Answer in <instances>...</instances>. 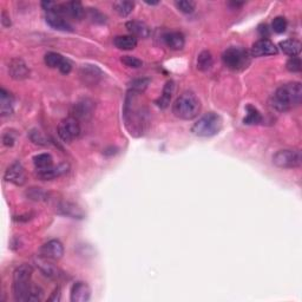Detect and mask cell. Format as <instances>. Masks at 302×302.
Here are the masks:
<instances>
[{
    "label": "cell",
    "mask_w": 302,
    "mask_h": 302,
    "mask_svg": "<svg viewBox=\"0 0 302 302\" xmlns=\"http://www.w3.org/2000/svg\"><path fill=\"white\" fill-rule=\"evenodd\" d=\"M135 7V2L129 1V0H118L114 2V8L121 17H127Z\"/></svg>",
    "instance_id": "cell-26"
},
{
    "label": "cell",
    "mask_w": 302,
    "mask_h": 302,
    "mask_svg": "<svg viewBox=\"0 0 302 302\" xmlns=\"http://www.w3.org/2000/svg\"><path fill=\"white\" fill-rule=\"evenodd\" d=\"M114 44L117 49L123 50V51H130L133 50L137 46V38L133 36H117L114 39Z\"/></svg>",
    "instance_id": "cell-23"
},
{
    "label": "cell",
    "mask_w": 302,
    "mask_h": 302,
    "mask_svg": "<svg viewBox=\"0 0 302 302\" xmlns=\"http://www.w3.org/2000/svg\"><path fill=\"white\" fill-rule=\"evenodd\" d=\"M26 196L32 201H43L46 198V192L40 188H31L26 191Z\"/></svg>",
    "instance_id": "cell-35"
},
{
    "label": "cell",
    "mask_w": 302,
    "mask_h": 302,
    "mask_svg": "<svg viewBox=\"0 0 302 302\" xmlns=\"http://www.w3.org/2000/svg\"><path fill=\"white\" fill-rule=\"evenodd\" d=\"M13 97L10 92L6 91L5 89L0 90V112L1 116H10L13 112Z\"/></svg>",
    "instance_id": "cell-21"
},
{
    "label": "cell",
    "mask_w": 302,
    "mask_h": 302,
    "mask_svg": "<svg viewBox=\"0 0 302 302\" xmlns=\"http://www.w3.org/2000/svg\"><path fill=\"white\" fill-rule=\"evenodd\" d=\"M64 59L65 58L63 57V56L57 54V52H49V54L45 55L44 61L49 67L59 68V66H60L61 63H63Z\"/></svg>",
    "instance_id": "cell-29"
},
{
    "label": "cell",
    "mask_w": 302,
    "mask_h": 302,
    "mask_svg": "<svg viewBox=\"0 0 302 302\" xmlns=\"http://www.w3.org/2000/svg\"><path fill=\"white\" fill-rule=\"evenodd\" d=\"M247 110V116L243 120L244 124H248V125H255V124H260L262 122V116H261L260 111L257 110L256 108L253 107V105H247L245 108Z\"/></svg>",
    "instance_id": "cell-28"
},
{
    "label": "cell",
    "mask_w": 302,
    "mask_h": 302,
    "mask_svg": "<svg viewBox=\"0 0 302 302\" xmlns=\"http://www.w3.org/2000/svg\"><path fill=\"white\" fill-rule=\"evenodd\" d=\"M149 84H150V79H149V78L133 79L132 82H130V84H129L130 91H132L135 93L143 92L146 88H148Z\"/></svg>",
    "instance_id": "cell-30"
},
{
    "label": "cell",
    "mask_w": 302,
    "mask_h": 302,
    "mask_svg": "<svg viewBox=\"0 0 302 302\" xmlns=\"http://www.w3.org/2000/svg\"><path fill=\"white\" fill-rule=\"evenodd\" d=\"M33 163L37 170H44L54 166V158L50 154H39L33 157Z\"/></svg>",
    "instance_id": "cell-27"
},
{
    "label": "cell",
    "mask_w": 302,
    "mask_h": 302,
    "mask_svg": "<svg viewBox=\"0 0 302 302\" xmlns=\"http://www.w3.org/2000/svg\"><path fill=\"white\" fill-rule=\"evenodd\" d=\"M58 135L64 142L70 143L78 138L80 135V125L77 118L67 117L58 125Z\"/></svg>",
    "instance_id": "cell-7"
},
{
    "label": "cell",
    "mask_w": 302,
    "mask_h": 302,
    "mask_svg": "<svg viewBox=\"0 0 302 302\" xmlns=\"http://www.w3.org/2000/svg\"><path fill=\"white\" fill-rule=\"evenodd\" d=\"M251 55L253 57H267V56L278 55V48L272 40L262 38L255 42L251 46Z\"/></svg>",
    "instance_id": "cell-9"
},
{
    "label": "cell",
    "mask_w": 302,
    "mask_h": 302,
    "mask_svg": "<svg viewBox=\"0 0 302 302\" xmlns=\"http://www.w3.org/2000/svg\"><path fill=\"white\" fill-rule=\"evenodd\" d=\"M273 163L280 168V169H294V168H299L302 163L301 151L295 150V149L279 150L273 156Z\"/></svg>",
    "instance_id": "cell-6"
},
{
    "label": "cell",
    "mask_w": 302,
    "mask_h": 302,
    "mask_svg": "<svg viewBox=\"0 0 302 302\" xmlns=\"http://www.w3.org/2000/svg\"><path fill=\"white\" fill-rule=\"evenodd\" d=\"M214 64L213 55L209 51H202L197 57V68L202 72L209 71Z\"/></svg>",
    "instance_id": "cell-25"
},
{
    "label": "cell",
    "mask_w": 302,
    "mask_h": 302,
    "mask_svg": "<svg viewBox=\"0 0 302 302\" xmlns=\"http://www.w3.org/2000/svg\"><path fill=\"white\" fill-rule=\"evenodd\" d=\"M174 89H175V85H174L173 80H170V82H168L166 84V86H164V89H163V93H162L161 97L156 101V104L161 109H167L168 107H169Z\"/></svg>",
    "instance_id": "cell-24"
},
{
    "label": "cell",
    "mask_w": 302,
    "mask_h": 302,
    "mask_svg": "<svg viewBox=\"0 0 302 302\" xmlns=\"http://www.w3.org/2000/svg\"><path fill=\"white\" fill-rule=\"evenodd\" d=\"M302 101V86L300 83L285 84L272 96V107L280 112H285L300 105Z\"/></svg>",
    "instance_id": "cell-2"
},
{
    "label": "cell",
    "mask_w": 302,
    "mask_h": 302,
    "mask_svg": "<svg viewBox=\"0 0 302 302\" xmlns=\"http://www.w3.org/2000/svg\"><path fill=\"white\" fill-rule=\"evenodd\" d=\"M50 261L51 260L42 256V255H39V256H37L36 258H34V263H36V266L38 267L40 272L50 279H56L58 276V269L56 268V267L51 262H50Z\"/></svg>",
    "instance_id": "cell-18"
},
{
    "label": "cell",
    "mask_w": 302,
    "mask_h": 302,
    "mask_svg": "<svg viewBox=\"0 0 302 302\" xmlns=\"http://www.w3.org/2000/svg\"><path fill=\"white\" fill-rule=\"evenodd\" d=\"M56 211L59 215L70 217V219H83L84 211L77 204L71 202H60L56 208Z\"/></svg>",
    "instance_id": "cell-15"
},
{
    "label": "cell",
    "mask_w": 302,
    "mask_h": 302,
    "mask_svg": "<svg viewBox=\"0 0 302 302\" xmlns=\"http://www.w3.org/2000/svg\"><path fill=\"white\" fill-rule=\"evenodd\" d=\"M40 255L49 260L57 261L63 257L64 255V245L58 240H51L40 248Z\"/></svg>",
    "instance_id": "cell-10"
},
{
    "label": "cell",
    "mask_w": 302,
    "mask_h": 302,
    "mask_svg": "<svg viewBox=\"0 0 302 302\" xmlns=\"http://www.w3.org/2000/svg\"><path fill=\"white\" fill-rule=\"evenodd\" d=\"M272 30L278 34L286 32V30H287V20H286V18L285 17L274 18L272 23Z\"/></svg>",
    "instance_id": "cell-32"
},
{
    "label": "cell",
    "mask_w": 302,
    "mask_h": 302,
    "mask_svg": "<svg viewBox=\"0 0 302 302\" xmlns=\"http://www.w3.org/2000/svg\"><path fill=\"white\" fill-rule=\"evenodd\" d=\"M175 6L177 7V10L185 14L192 13L196 7L195 2L191 1V0H180V1L175 2Z\"/></svg>",
    "instance_id": "cell-31"
},
{
    "label": "cell",
    "mask_w": 302,
    "mask_h": 302,
    "mask_svg": "<svg viewBox=\"0 0 302 302\" xmlns=\"http://www.w3.org/2000/svg\"><path fill=\"white\" fill-rule=\"evenodd\" d=\"M286 67H287V70L289 72H300L301 68H302V63H301V59L298 57H291L287 60V64H286Z\"/></svg>",
    "instance_id": "cell-34"
},
{
    "label": "cell",
    "mask_w": 302,
    "mask_h": 302,
    "mask_svg": "<svg viewBox=\"0 0 302 302\" xmlns=\"http://www.w3.org/2000/svg\"><path fill=\"white\" fill-rule=\"evenodd\" d=\"M126 30L129 31L130 36H133L135 38H148L150 36V29L148 25L139 20L127 21Z\"/></svg>",
    "instance_id": "cell-17"
},
{
    "label": "cell",
    "mask_w": 302,
    "mask_h": 302,
    "mask_svg": "<svg viewBox=\"0 0 302 302\" xmlns=\"http://www.w3.org/2000/svg\"><path fill=\"white\" fill-rule=\"evenodd\" d=\"M33 269L30 264H21L13 273V295L15 301H40L43 291L31 282Z\"/></svg>",
    "instance_id": "cell-1"
},
{
    "label": "cell",
    "mask_w": 302,
    "mask_h": 302,
    "mask_svg": "<svg viewBox=\"0 0 302 302\" xmlns=\"http://www.w3.org/2000/svg\"><path fill=\"white\" fill-rule=\"evenodd\" d=\"M59 295H60V293H59V288H57V289H56V291H55L54 295H52L51 298H49V300H50V301H58L59 299H60V298H59Z\"/></svg>",
    "instance_id": "cell-41"
},
{
    "label": "cell",
    "mask_w": 302,
    "mask_h": 302,
    "mask_svg": "<svg viewBox=\"0 0 302 302\" xmlns=\"http://www.w3.org/2000/svg\"><path fill=\"white\" fill-rule=\"evenodd\" d=\"M70 167L67 163H60L58 166H52L51 168L44 170H37V177L42 181H51L65 175L67 173Z\"/></svg>",
    "instance_id": "cell-13"
},
{
    "label": "cell",
    "mask_w": 302,
    "mask_h": 302,
    "mask_svg": "<svg viewBox=\"0 0 302 302\" xmlns=\"http://www.w3.org/2000/svg\"><path fill=\"white\" fill-rule=\"evenodd\" d=\"M280 49L285 55L291 57H297L301 52V43L297 39H286L280 43Z\"/></svg>",
    "instance_id": "cell-22"
},
{
    "label": "cell",
    "mask_w": 302,
    "mask_h": 302,
    "mask_svg": "<svg viewBox=\"0 0 302 302\" xmlns=\"http://www.w3.org/2000/svg\"><path fill=\"white\" fill-rule=\"evenodd\" d=\"M92 111H93V103L91 101H89V99H83V101L74 104L73 108L74 118H77V120H79V118L80 120H86V118L91 116Z\"/></svg>",
    "instance_id": "cell-20"
},
{
    "label": "cell",
    "mask_w": 302,
    "mask_h": 302,
    "mask_svg": "<svg viewBox=\"0 0 302 302\" xmlns=\"http://www.w3.org/2000/svg\"><path fill=\"white\" fill-rule=\"evenodd\" d=\"M121 61H122L125 66L130 68H139L142 67L143 65V61L141 59L132 57V56H123V57L121 58Z\"/></svg>",
    "instance_id": "cell-33"
},
{
    "label": "cell",
    "mask_w": 302,
    "mask_h": 302,
    "mask_svg": "<svg viewBox=\"0 0 302 302\" xmlns=\"http://www.w3.org/2000/svg\"><path fill=\"white\" fill-rule=\"evenodd\" d=\"M89 18L91 19L93 23H99V24H103L105 23V15H103L101 12H99L97 8H89Z\"/></svg>",
    "instance_id": "cell-36"
},
{
    "label": "cell",
    "mask_w": 302,
    "mask_h": 302,
    "mask_svg": "<svg viewBox=\"0 0 302 302\" xmlns=\"http://www.w3.org/2000/svg\"><path fill=\"white\" fill-rule=\"evenodd\" d=\"M31 139H32V142L37 143V144L39 145H46L48 143H46L45 137L42 135V132L39 131H32L31 132Z\"/></svg>",
    "instance_id": "cell-37"
},
{
    "label": "cell",
    "mask_w": 302,
    "mask_h": 302,
    "mask_svg": "<svg viewBox=\"0 0 302 302\" xmlns=\"http://www.w3.org/2000/svg\"><path fill=\"white\" fill-rule=\"evenodd\" d=\"M82 82L88 86L96 85L102 79L103 72L96 65H84L79 72Z\"/></svg>",
    "instance_id": "cell-11"
},
{
    "label": "cell",
    "mask_w": 302,
    "mask_h": 302,
    "mask_svg": "<svg viewBox=\"0 0 302 302\" xmlns=\"http://www.w3.org/2000/svg\"><path fill=\"white\" fill-rule=\"evenodd\" d=\"M8 73L15 80H23L30 76V68L23 59L14 58L8 64Z\"/></svg>",
    "instance_id": "cell-12"
},
{
    "label": "cell",
    "mask_w": 302,
    "mask_h": 302,
    "mask_svg": "<svg viewBox=\"0 0 302 302\" xmlns=\"http://www.w3.org/2000/svg\"><path fill=\"white\" fill-rule=\"evenodd\" d=\"M222 61L230 70L241 71L247 68L250 64V56L247 50L233 46L223 52Z\"/></svg>",
    "instance_id": "cell-5"
},
{
    "label": "cell",
    "mask_w": 302,
    "mask_h": 302,
    "mask_svg": "<svg viewBox=\"0 0 302 302\" xmlns=\"http://www.w3.org/2000/svg\"><path fill=\"white\" fill-rule=\"evenodd\" d=\"M91 298V289L88 286V283L78 281L76 282L71 288L70 299L72 302H86Z\"/></svg>",
    "instance_id": "cell-14"
},
{
    "label": "cell",
    "mask_w": 302,
    "mask_h": 302,
    "mask_svg": "<svg viewBox=\"0 0 302 302\" xmlns=\"http://www.w3.org/2000/svg\"><path fill=\"white\" fill-rule=\"evenodd\" d=\"M15 142V137L12 135V132H6L4 136H2V143L6 146H12Z\"/></svg>",
    "instance_id": "cell-39"
},
{
    "label": "cell",
    "mask_w": 302,
    "mask_h": 302,
    "mask_svg": "<svg viewBox=\"0 0 302 302\" xmlns=\"http://www.w3.org/2000/svg\"><path fill=\"white\" fill-rule=\"evenodd\" d=\"M163 40L164 44L170 50H174V51H180V50H182L185 45L184 36L181 32H169L164 34Z\"/></svg>",
    "instance_id": "cell-19"
},
{
    "label": "cell",
    "mask_w": 302,
    "mask_h": 302,
    "mask_svg": "<svg viewBox=\"0 0 302 302\" xmlns=\"http://www.w3.org/2000/svg\"><path fill=\"white\" fill-rule=\"evenodd\" d=\"M1 24H2V26H5V27H8L11 25L10 17H8L6 12H2L1 13Z\"/></svg>",
    "instance_id": "cell-40"
},
{
    "label": "cell",
    "mask_w": 302,
    "mask_h": 302,
    "mask_svg": "<svg viewBox=\"0 0 302 302\" xmlns=\"http://www.w3.org/2000/svg\"><path fill=\"white\" fill-rule=\"evenodd\" d=\"M201 111V102L195 93L190 91L180 95L173 105V112L177 118L183 121H191L198 116Z\"/></svg>",
    "instance_id": "cell-3"
},
{
    "label": "cell",
    "mask_w": 302,
    "mask_h": 302,
    "mask_svg": "<svg viewBox=\"0 0 302 302\" xmlns=\"http://www.w3.org/2000/svg\"><path fill=\"white\" fill-rule=\"evenodd\" d=\"M222 129V118L215 112H209L202 116L192 125L191 131L198 137H213Z\"/></svg>",
    "instance_id": "cell-4"
},
{
    "label": "cell",
    "mask_w": 302,
    "mask_h": 302,
    "mask_svg": "<svg viewBox=\"0 0 302 302\" xmlns=\"http://www.w3.org/2000/svg\"><path fill=\"white\" fill-rule=\"evenodd\" d=\"M46 24L54 30L63 31V32H72L73 27L72 25L68 23L67 20L64 19V17L56 13H48L45 17Z\"/></svg>",
    "instance_id": "cell-16"
},
{
    "label": "cell",
    "mask_w": 302,
    "mask_h": 302,
    "mask_svg": "<svg viewBox=\"0 0 302 302\" xmlns=\"http://www.w3.org/2000/svg\"><path fill=\"white\" fill-rule=\"evenodd\" d=\"M58 70L63 74H68L71 72V70H72V64H71V61L67 60V59H64Z\"/></svg>",
    "instance_id": "cell-38"
},
{
    "label": "cell",
    "mask_w": 302,
    "mask_h": 302,
    "mask_svg": "<svg viewBox=\"0 0 302 302\" xmlns=\"http://www.w3.org/2000/svg\"><path fill=\"white\" fill-rule=\"evenodd\" d=\"M4 180L6 182L13 183L15 185L25 184V182H26V174H25V169L21 166V163H19V162L12 163L7 168V170L5 171Z\"/></svg>",
    "instance_id": "cell-8"
}]
</instances>
